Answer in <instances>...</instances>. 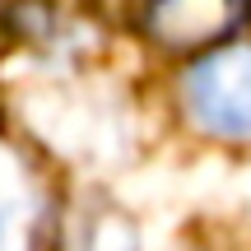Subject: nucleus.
<instances>
[{
  "instance_id": "obj_2",
  "label": "nucleus",
  "mask_w": 251,
  "mask_h": 251,
  "mask_svg": "<svg viewBox=\"0 0 251 251\" xmlns=\"http://www.w3.org/2000/svg\"><path fill=\"white\" fill-rule=\"evenodd\" d=\"M247 14V0H153L144 33L168 56H191L224 42Z\"/></svg>"
},
{
  "instance_id": "obj_1",
  "label": "nucleus",
  "mask_w": 251,
  "mask_h": 251,
  "mask_svg": "<svg viewBox=\"0 0 251 251\" xmlns=\"http://www.w3.org/2000/svg\"><path fill=\"white\" fill-rule=\"evenodd\" d=\"M186 107L209 135H251V42H228L200 56L186 75Z\"/></svg>"
}]
</instances>
